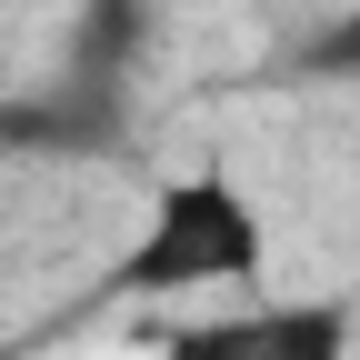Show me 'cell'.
I'll use <instances>...</instances> for the list:
<instances>
[{"label": "cell", "instance_id": "1", "mask_svg": "<svg viewBox=\"0 0 360 360\" xmlns=\"http://www.w3.org/2000/svg\"><path fill=\"white\" fill-rule=\"evenodd\" d=\"M260 250H270V220L240 191L231 170H180L150 191L141 231H130L120 270H110V300H200V290H240L260 281Z\"/></svg>", "mask_w": 360, "mask_h": 360}, {"label": "cell", "instance_id": "2", "mask_svg": "<svg viewBox=\"0 0 360 360\" xmlns=\"http://www.w3.org/2000/svg\"><path fill=\"white\" fill-rule=\"evenodd\" d=\"M0 150H20V160H101V150H130V80L60 70L51 90L0 101Z\"/></svg>", "mask_w": 360, "mask_h": 360}, {"label": "cell", "instance_id": "3", "mask_svg": "<svg viewBox=\"0 0 360 360\" xmlns=\"http://www.w3.org/2000/svg\"><path fill=\"white\" fill-rule=\"evenodd\" d=\"M160 360H350V310L340 300H250L210 310L160 340Z\"/></svg>", "mask_w": 360, "mask_h": 360}, {"label": "cell", "instance_id": "4", "mask_svg": "<svg viewBox=\"0 0 360 360\" xmlns=\"http://www.w3.org/2000/svg\"><path fill=\"white\" fill-rule=\"evenodd\" d=\"M141 40H150V0H80V20H70V70L130 80Z\"/></svg>", "mask_w": 360, "mask_h": 360}]
</instances>
